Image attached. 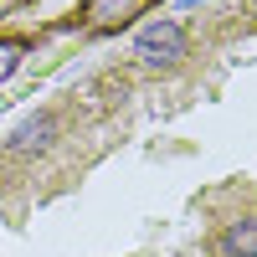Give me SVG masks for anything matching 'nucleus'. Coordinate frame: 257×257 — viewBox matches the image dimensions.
<instances>
[{
	"instance_id": "f257e3e1",
	"label": "nucleus",
	"mask_w": 257,
	"mask_h": 257,
	"mask_svg": "<svg viewBox=\"0 0 257 257\" xmlns=\"http://www.w3.org/2000/svg\"><path fill=\"white\" fill-rule=\"evenodd\" d=\"M190 36L180 21H149V26L134 36V57L144 62V67H175V62L185 57Z\"/></svg>"
},
{
	"instance_id": "f03ea898",
	"label": "nucleus",
	"mask_w": 257,
	"mask_h": 257,
	"mask_svg": "<svg viewBox=\"0 0 257 257\" xmlns=\"http://www.w3.org/2000/svg\"><path fill=\"white\" fill-rule=\"evenodd\" d=\"M144 11V0H82V26L88 31H123Z\"/></svg>"
},
{
	"instance_id": "7ed1b4c3",
	"label": "nucleus",
	"mask_w": 257,
	"mask_h": 257,
	"mask_svg": "<svg viewBox=\"0 0 257 257\" xmlns=\"http://www.w3.org/2000/svg\"><path fill=\"white\" fill-rule=\"evenodd\" d=\"M221 252H226V257H257V216L231 221L226 237H221Z\"/></svg>"
},
{
	"instance_id": "20e7f679",
	"label": "nucleus",
	"mask_w": 257,
	"mask_h": 257,
	"mask_svg": "<svg viewBox=\"0 0 257 257\" xmlns=\"http://www.w3.org/2000/svg\"><path fill=\"white\" fill-rule=\"evenodd\" d=\"M52 134H57V123L41 113V118H31V123H21V134L11 139V149L16 155H31V149H47L52 144Z\"/></svg>"
},
{
	"instance_id": "39448f33",
	"label": "nucleus",
	"mask_w": 257,
	"mask_h": 257,
	"mask_svg": "<svg viewBox=\"0 0 257 257\" xmlns=\"http://www.w3.org/2000/svg\"><path fill=\"white\" fill-rule=\"evenodd\" d=\"M21 57H26V41H16V36H0V82H6V77L21 67Z\"/></svg>"
}]
</instances>
